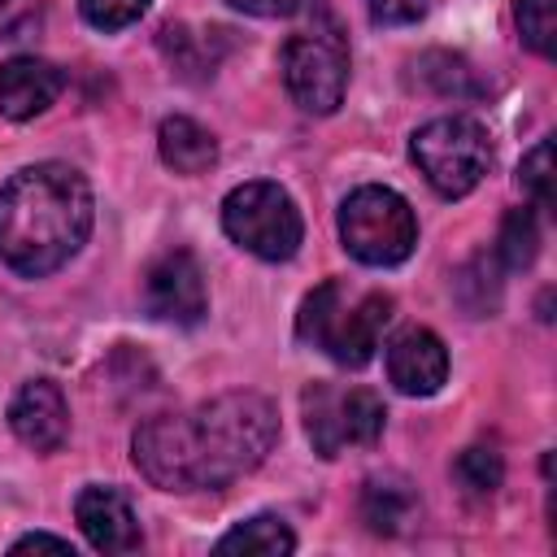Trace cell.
Wrapping results in <instances>:
<instances>
[{"mask_svg":"<svg viewBox=\"0 0 557 557\" xmlns=\"http://www.w3.org/2000/svg\"><path fill=\"white\" fill-rule=\"evenodd\" d=\"M278 440V413L261 392H222L191 413H157L135 440L139 474L161 492H213L265 461Z\"/></svg>","mask_w":557,"mask_h":557,"instance_id":"1","label":"cell"},{"mask_svg":"<svg viewBox=\"0 0 557 557\" xmlns=\"http://www.w3.org/2000/svg\"><path fill=\"white\" fill-rule=\"evenodd\" d=\"M91 218V187L74 165H22L0 187V261L22 278H44L87 244Z\"/></svg>","mask_w":557,"mask_h":557,"instance_id":"2","label":"cell"},{"mask_svg":"<svg viewBox=\"0 0 557 557\" xmlns=\"http://www.w3.org/2000/svg\"><path fill=\"white\" fill-rule=\"evenodd\" d=\"M387 322H392V296L387 292H379V287L352 292L348 278H326L305 296L296 331L305 344L322 348L335 366L361 370L374 357Z\"/></svg>","mask_w":557,"mask_h":557,"instance_id":"3","label":"cell"},{"mask_svg":"<svg viewBox=\"0 0 557 557\" xmlns=\"http://www.w3.org/2000/svg\"><path fill=\"white\" fill-rule=\"evenodd\" d=\"M222 231L252 257L261 261H287L296 257L300 239H305V222L296 200L270 183V178H252L226 191L222 200Z\"/></svg>","mask_w":557,"mask_h":557,"instance_id":"4","label":"cell"},{"mask_svg":"<svg viewBox=\"0 0 557 557\" xmlns=\"http://www.w3.org/2000/svg\"><path fill=\"white\" fill-rule=\"evenodd\" d=\"M409 152L422 170V178L444 196L457 200L466 191H474L492 165V139L483 131V122L453 113V117H435L426 126L413 131Z\"/></svg>","mask_w":557,"mask_h":557,"instance_id":"5","label":"cell"},{"mask_svg":"<svg viewBox=\"0 0 557 557\" xmlns=\"http://www.w3.org/2000/svg\"><path fill=\"white\" fill-rule=\"evenodd\" d=\"M339 239L361 265H400L418 244V218L392 187H357L339 205Z\"/></svg>","mask_w":557,"mask_h":557,"instance_id":"6","label":"cell"},{"mask_svg":"<svg viewBox=\"0 0 557 557\" xmlns=\"http://www.w3.org/2000/svg\"><path fill=\"white\" fill-rule=\"evenodd\" d=\"M305 409V431L318 457H339V448L361 444L370 448L383 435L387 409L370 387H331V383H313L300 396Z\"/></svg>","mask_w":557,"mask_h":557,"instance_id":"7","label":"cell"},{"mask_svg":"<svg viewBox=\"0 0 557 557\" xmlns=\"http://www.w3.org/2000/svg\"><path fill=\"white\" fill-rule=\"evenodd\" d=\"M283 83L305 113H335L348 91V48L335 35H292L283 44Z\"/></svg>","mask_w":557,"mask_h":557,"instance_id":"8","label":"cell"},{"mask_svg":"<svg viewBox=\"0 0 557 557\" xmlns=\"http://www.w3.org/2000/svg\"><path fill=\"white\" fill-rule=\"evenodd\" d=\"M144 305L157 322L196 326L209 313V287H205L200 261L187 248H174V252L157 257L148 278H144Z\"/></svg>","mask_w":557,"mask_h":557,"instance_id":"9","label":"cell"},{"mask_svg":"<svg viewBox=\"0 0 557 557\" xmlns=\"http://www.w3.org/2000/svg\"><path fill=\"white\" fill-rule=\"evenodd\" d=\"M74 518L87 535V544L96 553H109V557H122V553H135L144 544V531H139V518L131 509V500L117 492V487H104V483H87L74 500Z\"/></svg>","mask_w":557,"mask_h":557,"instance_id":"10","label":"cell"},{"mask_svg":"<svg viewBox=\"0 0 557 557\" xmlns=\"http://www.w3.org/2000/svg\"><path fill=\"white\" fill-rule=\"evenodd\" d=\"M9 426L13 435L35 448V453H57L70 435V409L57 383L48 379H30L17 387V396L9 400Z\"/></svg>","mask_w":557,"mask_h":557,"instance_id":"11","label":"cell"},{"mask_svg":"<svg viewBox=\"0 0 557 557\" xmlns=\"http://www.w3.org/2000/svg\"><path fill=\"white\" fill-rule=\"evenodd\" d=\"M387 379L405 396H435L448 379V348L435 331L409 326L387 344Z\"/></svg>","mask_w":557,"mask_h":557,"instance_id":"12","label":"cell"},{"mask_svg":"<svg viewBox=\"0 0 557 557\" xmlns=\"http://www.w3.org/2000/svg\"><path fill=\"white\" fill-rule=\"evenodd\" d=\"M65 87V74L44 57H9L0 65V113L9 122L39 117Z\"/></svg>","mask_w":557,"mask_h":557,"instance_id":"13","label":"cell"},{"mask_svg":"<svg viewBox=\"0 0 557 557\" xmlns=\"http://www.w3.org/2000/svg\"><path fill=\"white\" fill-rule=\"evenodd\" d=\"M418 518V492L400 474H374L361 487V522L374 535H400Z\"/></svg>","mask_w":557,"mask_h":557,"instance_id":"14","label":"cell"},{"mask_svg":"<svg viewBox=\"0 0 557 557\" xmlns=\"http://www.w3.org/2000/svg\"><path fill=\"white\" fill-rule=\"evenodd\" d=\"M157 152L174 174H205L218 161V139L191 117H165L157 131Z\"/></svg>","mask_w":557,"mask_h":557,"instance_id":"15","label":"cell"},{"mask_svg":"<svg viewBox=\"0 0 557 557\" xmlns=\"http://www.w3.org/2000/svg\"><path fill=\"white\" fill-rule=\"evenodd\" d=\"M218 553H257V557H287L296 548V535L292 527L278 518V513H257V518H244L235 522L218 544Z\"/></svg>","mask_w":557,"mask_h":557,"instance_id":"16","label":"cell"},{"mask_svg":"<svg viewBox=\"0 0 557 557\" xmlns=\"http://www.w3.org/2000/svg\"><path fill=\"white\" fill-rule=\"evenodd\" d=\"M161 48L170 52L178 74H213L222 57V30H187V26H165Z\"/></svg>","mask_w":557,"mask_h":557,"instance_id":"17","label":"cell"},{"mask_svg":"<svg viewBox=\"0 0 557 557\" xmlns=\"http://www.w3.org/2000/svg\"><path fill=\"white\" fill-rule=\"evenodd\" d=\"M413 70H418V78H422L431 91H440V96H483V83L474 78V70H470L466 57L426 52V57L413 61Z\"/></svg>","mask_w":557,"mask_h":557,"instance_id":"18","label":"cell"},{"mask_svg":"<svg viewBox=\"0 0 557 557\" xmlns=\"http://www.w3.org/2000/svg\"><path fill=\"white\" fill-rule=\"evenodd\" d=\"M540 252V226H535V213L531 209H509L505 222H500V235H496V257L505 270H527Z\"/></svg>","mask_w":557,"mask_h":557,"instance_id":"19","label":"cell"},{"mask_svg":"<svg viewBox=\"0 0 557 557\" xmlns=\"http://www.w3.org/2000/svg\"><path fill=\"white\" fill-rule=\"evenodd\" d=\"M453 474H457V483H461L470 496H492V492L500 487V479H505V461H500L496 448L474 444V448H466V453L453 461Z\"/></svg>","mask_w":557,"mask_h":557,"instance_id":"20","label":"cell"},{"mask_svg":"<svg viewBox=\"0 0 557 557\" xmlns=\"http://www.w3.org/2000/svg\"><path fill=\"white\" fill-rule=\"evenodd\" d=\"M518 35L531 52L553 57L557 52V0H518Z\"/></svg>","mask_w":557,"mask_h":557,"instance_id":"21","label":"cell"},{"mask_svg":"<svg viewBox=\"0 0 557 557\" xmlns=\"http://www.w3.org/2000/svg\"><path fill=\"white\" fill-rule=\"evenodd\" d=\"M518 183H522V191L535 200V209H553V139H540V144L522 157Z\"/></svg>","mask_w":557,"mask_h":557,"instance_id":"22","label":"cell"},{"mask_svg":"<svg viewBox=\"0 0 557 557\" xmlns=\"http://www.w3.org/2000/svg\"><path fill=\"white\" fill-rule=\"evenodd\" d=\"M78 9L96 30H122L144 17L148 0H78Z\"/></svg>","mask_w":557,"mask_h":557,"instance_id":"23","label":"cell"},{"mask_svg":"<svg viewBox=\"0 0 557 557\" xmlns=\"http://www.w3.org/2000/svg\"><path fill=\"white\" fill-rule=\"evenodd\" d=\"M366 9H370L374 22L405 26V22H418L426 13V0H366Z\"/></svg>","mask_w":557,"mask_h":557,"instance_id":"24","label":"cell"},{"mask_svg":"<svg viewBox=\"0 0 557 557\" xmlns=\"http://www.w3.org/2000/svg\"><path fill=\"white\" fill-rule=\"evenodd\" d=\"M226 4L248 17H287V13H296L300 0H226Z\"/></svg>","mask_w":557,"mask_h":557,"instance_id":"25","label":"cell"},{"mask_svg":"<svg viewBox=\"0 0 557 557\" xmlns=\"http://www.w3.org/2000/svg\"><path fill=\"white\" fill-rule=\"evenodd\" d=\"M26 548H48V553H70L74 557V544L61 540V535H48V531H30V535H22L13 544V553H26Z\"/></svg>","mask_w":557,"mask_h":557,"instance_id":"26","label":"cell"}]
</instances>
